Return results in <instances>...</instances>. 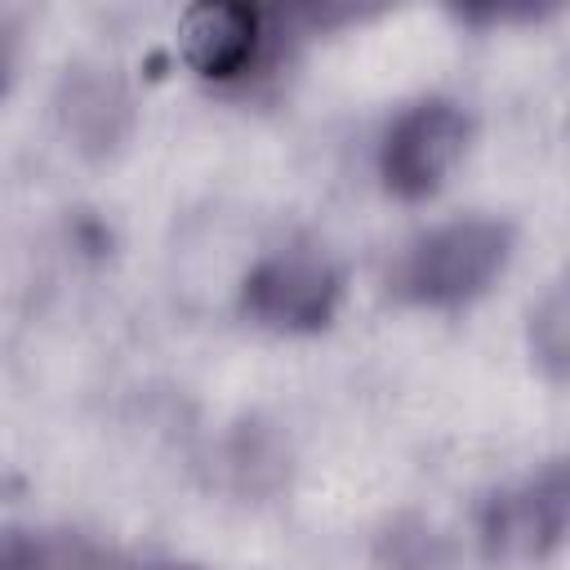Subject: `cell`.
Wrapping results in <instances>:
<instances>
[{"label": "cell", "mask_w": 570, "mask_h": 570, "mask_svg": "<svg viewBox=\"0 0 570 570\" xmlns=\"http://www.w3.org/2000/svg\"><path fill=\"white\" fill-rule=\"evenodd\" d=\"M508 258H512V223L490 214L454 218L423 232L405 249L396 267V289L423 307H459L485 294L490 281L508 267Z\"/></svg>", "instance_id": "6da1fadb"}, {"label": "cell", "mask_w": 570, "mask_h": 570, "mask_svg": "<svg viewBox=\"0 0 570 570\" xmlns=\"http://www.w3.org/2000/svg\"><path fill=\"white\" fill-rule=\"evenodd\" d=\"M343 303V267L316 245H281L240 281V307L281 334H312Z\"/></svg>", "instance_id": "7a4b0ae2"}, {"label": "cell", "mask_w": 570, "mask_h": 570, "mask_svg": "<svg viewBox=\"0 0 570 570\" xmlns=\"http://www.w3.org/2000/svg\"><path fill=\"white\" fill-rule=\"evenodd\" d=\"M472 138V120L454 98H419L396 111L379 142V174L383 187L401 200L432 196L445 174L459 165Z\"/></svg>", "instance_id": "3957f363"}, {"label": "cell", "mask_w": 570, "mask_h": 570, "mask_svg": "<svg viewBox=\"0 0 570 570\" xmlns=\"http://www.w3.org/2000/svg\"><path fill=\"white\" fill-rule=\"evenodd\" d=\"M570 517L566 459H548L525 481L499 490L481 508V548L490 561H543L561 548Z\"/></svg>", "instance_id": "277c9868"}, {"label": "cell", "mask_w": 570, "mask_h": 570, "mask_svg": "<svg viewBox=\"0 0 570 570\" xmlns=\"http://www.w3.org/2000/svg\"><path fill=\"white\" fill-rule=\"evenodd\" d=\"M183 58L209 80L245 76L263 53V13L240 0H200L178 22Z\"/></svg>", "instance_id": "5b68a950"}, {"label": "cell", "mask_w": 570, "mask_h": 570, "mask_svg": "<svg viewBox=\"0 0 570 570\" xmlns=\"http://www.w3.org/2000/svg\"><path fill=\"white\" fill-rule=\"evenodd\" d=\"M530 352L534 361L543 365L548 379H566V365H570V298H566V285L557 281L530 312Z\"/></svg>", "instance_id": "8992f818"}, {"label": "cell", "mask_w": 570, "mask_h": 570, "mask_svg": "<svg viewBox=\"0 0 570 570\" xmlns=\"http://www.w3.org/2000/svg\"><path fill=\"white\" fill-rule=\"evenodd\" d=\"M116 116H125V94L102 76H76L71 98H67V125L85 134L89 142H111Z\"/></svg>", "instance_id": "52a82bcc"}, {"label": "cell", "mask_w": 570, "mask_h": 570, "mask_svg": "<svg viewBox=\"0 0 570 570\" xmlns=\"http://www.w3.org/2000/svg\"><path fill=\"white\" fill-rule=\"evenodd\" d=\"M0 570H49V552L31 534H4L0 539Z\"/></svg>", "instance_id": "ba28073f"}, {"label": "cell", "mask_w": 570, "mask_h": 570, "mask_svg": "<svg viewBox=\"0 0 570 570\" xmlns=\"http://www.w3.org/2000/svg\"><path fill=\"white\" fill-rule=\"evenodd\" d=\"M165 570H178V566H165ZM183 570H187V566H183Z\"/></svg>", "instance_id": "9c48e42d"}, {"label": "cell", "mask_w": 570, "mask_h": 570, "mask_svg": "<svg viewBox=\"0 0 570 570\" xmlns=\"http://www.w3.org/2000/svg\"><path fill=\"white\" fill-rule=\"evenodd\" d=\"M0 76H4V67H0Z\"/></svg>", "instance_id": "30bf717a"}]
</instances>
